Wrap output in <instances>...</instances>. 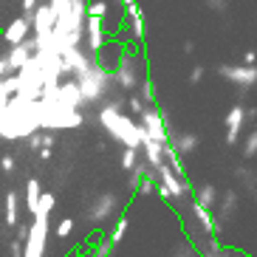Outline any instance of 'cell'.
Listing matches in <instances>:
<instances>
[{
  "mask_svg": "<svg viewBox=\"0 0 257 257\" xmlns=\"http://www.w3.org/2000/svg\"><path fill=\"white\" fill-rule=\"evenodd\" d=\"M96 121L99 127H105V133L113 142H119L121 147H130V150H142V127L133 116L124 113V96H110L105 99L96 110Z\"/></svg>",
  "mask_w": 257,
  "mask_h": 257,
  "instance_id": "cell-1",
  "label": "cell"
},
{
  "mask_svg": "<svg viewBox=\"0 0 257 257\" xmlns=\"http://www.w3.org/2000/svg\"><path fill=\"white\" fill-rule=\"evenodd\" d=\"M37 130H40L37 105L31 99L20 96V93L9 96L6 107H3V116H0V139H6V142H26Z\"/></svg>",
  "mask_w": 257,
  "mask_h": 257,
  "instance_id": "cell-2",
  "label": "cell"
},
{
  "mask_svg": "<svg viewBox=\"0 0 257 257\" xmlns=\"http://www.w3.org/2000/svg\"><path fill=\"white\" fill-rule=\"evenodd\" d=\"M34 105H37L40 130H51V133H57V130H76V127H82L85 121H88L82 110L65 107L62 102H57L48 91L40 93V99L34 102Z\"/></svg>",
  "mask_w": 257,
  "mask_h": 257,
  "instance_id": "cell-3",
  "label": "cell"
},
{
  "mask_svg": "<svg viewBox=\"0 0 257 257\" xmlns=\"http://www.w3.org/2000/svg\"><path fill=\"white\" fill-rule=\"evenodd\" d=\"M54 204H57L54 192H43L37 209L31 215L29 237L23 240V257H46L48 254V226H51Z\"/></svg>",
  "mask_w": 257,
  "mask_h": 257,
  "instance_id": "cell-4",
  "label": "cell"
},
{
  "mask_svg": "<svg viewBox=\"0 0 257 257\" xmlns=\"http://www.w3.org/2000/svg\"><path fill=\"white\" fill-rule=\"evenodd\" d=\"M76 85H79V93H82L85 107L105 102V99H110V96H113V91H116L113 74L105 71V68H99V65H93L91 71H85L82 76H76Z\"/></svg>",
  "mask_w": 257,
  "mask_h": 257,
  "instance_id": "cell-5",
  "label": "cell"
},
{
  "mask_svg": "<svg viewBox=\"0 0 257 257\" xmlns=\"http://www.w3.org/2000/svg\"><path fill=\"white\" fill-rule=\"evenodd\" d=\"M113 85L119 91H136L142 85V60H139V48L136 46H124L121 51L119 65L113 68Z\"/></svg>",
  "mask_w": 257,
  "mask_h": 257,
  "instance_id": "cell-6",
  "label": "cell"
},
{
  "mask_svg": "<svg viewBox=\"0 0 257 257\" xmlns=\"http://www.w3.org/2000/svg\"><path fill=\"white\" fill-rule=\"evenodd\" d=\"M116 209H119V195H116V192H99L91 204L85 206V220L99 229L113 218Z\"/></svg>",
  "mask_w": 257,
  "mask_h": 257,
  "instance_id": "cell-7",
  "label": "cell"
},
{
  "mask_svg": "<svg viewBox=\"0 0 257 257\" xmlns=\"http://www.w3.org/2000/svg\"><path fill=\"white\" fill-rule=\"evenodd\" d=\"M139 127H142L144 139H153V142H161L167 144L170 142V130H167V119L159 107H144L139 113Z\"/></svg>",
  "mask_w": 257,
  "mask_h": 257,
  "instance_id": "cell-8",
  "label": "cell"
},
{
  "mask_svg": "<svg viewBox=\"0 0 257 257\" xmlns=\"http://www.w3.org/2000/svg\"><path fill=\"white\" fill-rule=\"evenodd\" d=\"M121 29L127 31V37L136 46L144 43V37H147V20H144V9L139 0H133V3H127V6L121 9Z\"/></svg>",
  "mask_w": 257,
  "mask_h": 257,
  "instance_id": "cell-9",
  "label": "cell"
},
{
  "mask_svg": "<svg viewBox=\"0 0 257 257\" xmlns=\"http://www.w3.org/2000/svg\"><path fill=\"white\" fill-rule=\"evenodd\" d=\"M218 74L226 82L237 85L240 88V96L249 91L251 85H257V65H229V62H223V65H218Z\"/></svg>",
  "mask_w": 257,
  "mask_h": 257,
  "instance_id": "cell-10",
  "label": "cell"
},
{
  "mask_svg": "<svg viewBox=\"0 0 257 257\" xmlns=\"http://www.w3.org/2000/svg\"><path fill=\"white\" fill-rule=\"evenodd\" d=\"M153 173H156V181H159L161 187L170 192V198H173V201H181V198L192 195V187H189V181H181V178H178V175H175L167 164L156 167Z\"/></svg>",
  "mask_w": 257,
  "mask_h": 257,
  "instance_id": "cell-11",
  "label": "cell"
},
{
  "mask_svg": "<svg viewBox=\"0 0 257 257\" xmlns=\"http://www.w3.org/2000/svg\"><path fill=\"white\" fill-rule=\"evenodd\" d=\"M107 34L105 31V26H102V20L99 17H85V31H82V46H85V51L88 54H96L99 48L107 43Z\"/></svg>",
  "mask_w": 257,
  "mask_h": 257,
  "instance_id": "cell-12",
  "label": "cell"
},
{
  "mask_svg": "<svg viewBox=\"0 0 257 257\" xmlns=\"http://www.w3.org/2000/svg\"><path fill=\"white\" fill-rule=\"evenodd\" d=\"M121 51H124V46H121L119 40L107 37L105 46L93 54V62H96L99 68H105V71H110V74H113V68L119 65V60H121Z\"/></svg>",
  "mask_w": 257,
  "mask_h": 257,
  "instance_id": "cell-13",
  "label": "cell"
},
{
  "mask_svg": "<svg viewBox=\"0 0 257 257\" xmlns=\"http://www.w3.org/2000/svg\"><path fill=\"white\" fill-rule=\"evenodd\" d=\"M31 37V20L26 15L15 17L12 23H6V29H3V34H0V40L6 43V46H20L23 40Z\"/></svg>",
  "mask_w": 257,
  "mask_h": 257,
  "instance_id": "cell-14",
  "label": "cell"
},
{
  "mask_svg": "<svg viewBox=\"0 0 257 257\" xmlns=\"http://www.w3.org/2000/svg\"><path fill=\"white\" fill-rule=\"evenodd\" d=\"M243 124H246V107H243V105H232V107H229V113L223 116V127H226V144H237Z\"/></svg>",
  "mask_w": 257,
  "mask_h": 257,
  "instance_id": "cell-15",
  "label": "cell"
},
{
  "mask_svg": "<svg viewBox=\"0 0 257 257\" xmlns=\"http://www.w3.org/2000/svg\"><path fill=\"white\" fill-rule=\"evenodd\" d=\"M31 54H34V37L23 40L20 46H9V51L3 54V57H6L9 68H12V74H17V71H20L26 62L31 60Z\"/></svg>",
  "mask_w": 257,
  "mask_h": 257,
  "instance_id": "cell-16",
  "label": "cell"
},
{
  "mask_svg": "<svg viewBox=\"0 0 257 257\" xmlns=\"http://www.w3.org/2000/svg\"><path fill=\"white\" fill-rule=\"evenodd\" d=\"M164 150H167V144L153 142V139H142V153H144L142 161H147L150 170H156V167L164 164Z\"/></svg>",
  "mask_w": 257,
  "mask_h": 257,
  "instance_id": "cell-17",
  "label": "cell"
},
{
  "mask_svg": "<svg viewBox=\"0 0 257 257\" xmlns=\"http://www.w3.org/2000/svg\"><path fill=\"white\" fill-rule=\"evenodd\" d=\"M167 144H170V147H173V150L184 159V156H189V153H192L198 144H201V139H198L195 133H173Z\"/></svg>",
  "mask_w": 257,
  "mask_h": 257,
  "instance_id": "cell-18",
  "label": "cell"
},
{
  "mask_svg": "<svg viewBox=\"0 0 257 257\" xmlns=\"http://www.w3.org/2000/svg\"><path fill=\"white\" fill-rule=\"evenodd\" d=\"M192 201L206 206V209H212V206L218 204V187L215 184H201L198 189H192Z\"/></svg>",
  "mask_w": 257,
  "mask_h": 257,
  "instance_id": "cell-19",
  "label": "cell"
},
{
  "mask_svg": "<svg viewBox=\"0 0 257 257\" xmlns=\"http://www.w3.org/2000/svg\"><path fill=\"white\" fill-rule=\"evenodd\" d=\"M20 223V195L15 189H6V226L15 229Z\"/></svg>",
  "mask_w": 257,
  "mask_h": 257,
  "instance_id": "cell-20",
  "label": "cell"
},
{
  "mask_svg": "<svg viewBox=\"0 0 257 257\" xmlns=\"http://www.w3.org/2000/svg\"><path fill=\"white\" fill-rule=\"evenodd\" d=\"M40 198H43V181L40 178H29L26 181V209L34 215V209H37Z\"/></svg>",
  "mask_w": 257,
  "mask_h": 257,
  "instance_id": "cell-21",
  "label": "cell"
},
{
  "mask_svg": "<svg viewBox=\"0 0 257 257\" xmlns=\"http://www.w3.org/2000/svg\"><path fill=\"white\" fill-rule=\"evenodd\" d=\"M192 215H195L198 218V223H201V229H204V232H220V226H218V220L212 218V212L206 209V206H201V204H195V201H192Z\"/></svg>",
  "mask_w": 257,
  "mask_h": 257,
  "instance_id": "cell-22",
  "label": "cell"
},
{
  "mask_svg": "<svg viewBox=\"0 0 257 257\" xmlns=\"http://www.w3.org/2000/svg\"><path fill=\"white\" fill-rule=\"evenodd\" d=\"M127 215H119L116 218V223H113V229H110V234H107V240L113 243V246H119L121 243V237H124V232H127Z\"/></svg>",
  "mask_w": 257,
  "mask_h": 257,
  "instance_id": "cell-23",
  "label": "cell"
},
{
  "mask_svg": "<svg viewBox=\"0 0 257 257\" xmlns=\"http://www.w3.org/2000/svg\"><path fill=\"white\" fill-rule=\"evenodd\" d=\"M139 150H130V147H124V150H121V159H119V167L121 170H124V173H133V170H136L139 167Z\"/></svg>",
  "mask_w": 257,
  "mask_h": 257,
  "instance_id": "cell-24",
  "label": "cell"
},
{
  "mask_svg": "<svg viewBox=\"0 0 257 257\" xmlns=\"http://www.w3.org/2000/svg\"><path fill=\"white\" fill-rule=\"evenodd\" d=\"M237 206V192L234 189H226L223 195H220V218H229Z\"/></svg>",
  "mask_w": 257,
  "mask_h": 257,
  "instance_id": "cell-25",
  "label": "cell"
},
{
  "mask_svg": "<svg viewBox=\"0 0 257 257\" xmlns=\"http://www.w3.org/2000/svg\"><path fill=\"white\" fill-rule=\"evenodd\" d=\"M139 91H142V102H144V105H147V107H156V82H153L150 76H147V79H142Z\"/></svg>",
  "mask_w": 257,
  "mask_h": 257,
  "instance_id": "cell-26",
  "label": "cell"
},
{
  "mask_svg": "<svg viewBox=\"0 0 257 257\" xmlns=\"http://www.w3.org/2000/svg\"><path fill=\"white\" fill-rule=\"evenodd\" d=\"M153 189H156V173H144L142 178H139V184H136V189L133 192H139V195H150Z\"/></svg>",
  "mask_w": 257,
  "mask_h": 257,
  "instance_id": "cell-27",
  "label": "cell"
},
{
  "mask_svg": "<svg viewBox=\"0 0 257 257\" xmlns=\"http://www.w3.org/2000/svg\"><path fill=\"white\" fill-rule=\"evenodd\" d=\"M113 249H116L113 243L107 240V237H102V240H96L91 246V251H88V254H91V257H110V254H113Z\"/></svg>",
  "mask_w": 257,
  "mask_h": 257,
  "instance_id": "cell-28",
  "label": "cell"
},
{
  "mask_svg": "<svg viewBox=\"0 0 257 257\" xmlns=\"http://www.w3.org/2000/svg\"><path fill=\"white\" fill-rule=\"evenodd\" d=\"M74 226H76L74 218H62L60 223L54 226V232H57V237H60V240H65V237H71V234H74Z\"/></svg>",
  "mask_w": 257,
  "mask_h": 257,
  "instance_id": "cell-29",
  "label": "cell"
},
{
  "mask_svg": "<svg viewBox=\"0 0 257 257\" xmlns=\"http://www.w3.org/2000/svg\"><path fill=\"white\" fill-rule=\"evenodd\" d=\"M254 156H257V130H251L243 142V159H254Z\"/></svg>",
  "mask_w": 257,
  "mask_h": 257,
  "instance_id": "cell-30",
  "label": "cell"
},
{
  "mask_svg": "<svg viewBox=\"0 0 257 257\" xmlns=\"http://www.w3.org/2000/svg\"><path fill=\"white\" fill-rule=\"evenodd\" d=\"M124 105H127L130 110H133V113H142L144 107H147V105L142 102V96H136V93H130V96H124Z\"/></svg>",
  "mask_w": 257,
  "mask_h": 257,
  "instance_id": "cell-31",
  "label": "cell"
},
{
  "mask_svg": "<svg viewBox=\"0 0 257 257\" xmlns=\"http://www.w3.org/2000/svg\"><path fill=\"white\" fill-rule=\"evenodd\" d=\"M0 170H3V173H15L17 170V161H15L12 153H3V156H0Z\"/></svg>",
  "mask_w": 257,
  "mask_h": 257,
  "instance_id": "cell-32",
  "label": "cell"
},
{
  "mask_svg": "<svg viewBox=\"0 0 257 257\" xmlns=\"http://www.w3.org/2000/svg\"><path fill=\"white\" fill-rule=\"evenodd\" d=\"M26 144H29V150H34V153L43 150V133H40V130L37 133H31V136L26 139Z\"/></svg>",
  "mask_w": 257,
  "mask_h": 257,
  "instance_id": "cell-33",
  "label": "cell"
},
{
  "mask_svg": "<svg viewBox=\"0 0 257 257\" xmlns=\"http://www.w3.org/2000/svg\"><path fill=\"white\" fill-rule=\"evenodd\" d=\"M204 74H206V71H204V65H195V68L189 71V76H187V79H189V85H198L201 79H204Z\"/></svg>",
  "mask_w": 257,
  "mask_h": 257,
  "instance_id": "cell-34",
  "label": "cell"
},
{
  "mask_svg": "<svg viewBox=\"0 0 257 257\" xmlns=\"http://www.w3.org/2000/svg\"><path fill=\"white\" fill-rule=\"evenodd\" d=\"M40 133H43V147L54 150V144H57V133H51V130H40Z\"/></svg>",
  "mask_w": 257,
  "mask_h": 257,
  "instance_id": "cell-35",
  "label": "cell"
},
{
  "mask_svg": "<svg viewBox=\"0 0 257 257\" xmlns=\"http://www.w3.org/2000/svg\"><path fill=\"white\" fill-rule=\"evenodd\" d=\"M26 237H29V223H17V226H15V240L23 243Z\"/></svg>",
  "mask_w": 257,
  "mask_h": 257,
  "instance_id": "cell-36",
  "label": "cell"
},
{
  "mask_svg": "<svg viewBox=\"0 0 257 257\" xmlns=\"http://www.w3.org/2000/svg\"><path fill=\"white\" fill-rule=\"evenodd\" d=\"M40 3H43V0H20V9H23V15L29 17L31 12H34V9L40 6Z\"/></svg>",
  "mask_w": 257,
  "mask_h": 257,
  "instance_id": "cell-37",
  "label": "cell"
},
{
  "mask_svg": "<svg viewBox=\"0 0 257 257\" xmlns=\"http://www.w3.org/2000/svg\"><path fill=\"white\" fill-rule=\"evenodd\" d=\"M9 74H12V68H9V62H6V57H3V54H0V82H3V79H6Z\"/></svg>",
  "mask_w": 257,
  "mask_h": 257,
  "instance_id": "cell-38",
  "label": "cell"
},
{
  "mask_svg": "<svg viewBox=\"0 0 257 257\" xmlns=\"http://www.w3.org/2000/svg\"><path fill=\"white\" fill-rule=\"evenodd\" d=\"M206 6H209L212 12H223V9H226V0H206Z\"/></svg>",
  "mask_w": 257,
  "mask_h": 257,
  "instance_id": "cell-39",
  "label": "cell"
},
{
  "mask_svg": "<svg viewBox=\"0 0 257 257\" xmlns=\"http://www.w3.org/2000/svg\"><path fill=\"white\" fill-rule=\"evenodd\" d=\"M51 156H54V153L48 150V147H43V150H37V159L43 161V164H46V161H51Z\"/></svg>",
  "mask_w": 257,
  "mask_h": 257,
  "instance_id": "cell-40",
  "label": "cell"
},
{
  "mask_svg": "<svg viewBox=\"0 0 257 257\" xmlns=\"http://www.w3.org/2000/svg\"><path fill=\"white\" fill-rule=\"evenodd\" d=\"M9 249H12V257H23V243H12V246H9Z\"/></svg>",
  "mask_w": 257,
  "mask_h": 257,
  "instance_id": "cell-41",
  "label": "cell"
},
{
  "mask_svg": "<svg viewBox=\"0 0 257 257\" xmlns=\"http://www.w3.org/2000/svg\"><path fill=\"white\" fill-rule=\"evenodd\" d=\"M243 62H246V65H254V62H257V51H246V54H243Z\"/></svg>",
  "mask_w": 257,
  "mask_h": 257,
  "instance_id": "cell-42",
  "label": "cell"
},
{
  "mask_svg": "<svg viewBox=\"0 0 257 257\" xmlns=\"http://www.w3.org/2000/svg\"><path fill=\"white\" fill-rule=\"evenodd\" d=\"M246 119H257V107H251V110H246Z\"/></svg>",
  "mask_w": 257,
  "mask_h": 257,
  "instance_id": "cell-43",
  "label": "cell"
},
{
  "mask_svg": "<svg viewBox=\"0 0 257 257\" xmlns=\"http://www.w3.org/2000/svg\"><path fill=\"white\" fill-rule=\"evenodd\" d=\"M175 257H189V251H178V254H175Z\"/></svg>",
  "mask_w": 257,
  "mask_h": 257,
  "instance_id": "cell-44",
  "label": "cell"
}]
</instances>
